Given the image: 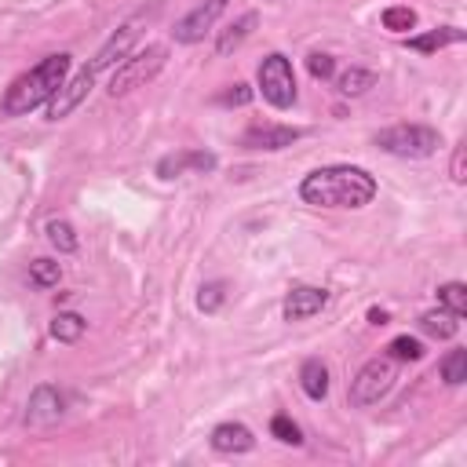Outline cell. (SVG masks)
I'll return each mask as SVG.
<instances>
[{
    "label": "cell",
    "instance_id": "1",
    "mask_svg": "<svg viewBox=\"0 0 467 467\" xmlns=\"http://www.w3.org/2000/svg\"><path fill=\"white\" fill-rule=\"evenodd\" d=\"M299 197L314 208H365L376 197V175L358 164H325L303 175Z\"/></svg>",
    "mask_w": 467,
    "mask_h": 467
},
{
    "label": "cell",
    "instance_id": "2",
    "mask_svg": "<svg viewBox=\"0 0 467 467\" xmlns=\"http://www.w3.org/2000/svg\"><path fill=\"white\" fill-rule=\"evenodd\" d=\"M69 62H73V58H69L66 51H58V55L40 58L29 73L15 77V80H11V88L4 91L0 113H4V117H26L29 109L47 106V102H51V95L66 84V77H69Z\"/></svg>",
    "mask_w": 467,
    "mask_h": 467
},
{
    "label": "cell",
    "instance_id": "3",
    "mask_svg": "<svg viewBox=\"0 0 467 467\" xmlns=\"http://www.w3.org/2000/svg\"><path fill=\"white\" fill-rule=\"evenodd\" d=\"M164 62H168V47H164V44H146L142 51L128 55L124 62H117V69H113L106 91H109L113 99H120V95H128V91H135V88H146V84L164 69Z\"/></svg>",
    "mask_w": 467,
    "mask_h": 467
},
{
    "label": "cell",
    "instance_id": "4",
    "mask_svg": "<svg viewBox=\"0 0 467 467\" xmlns=\"http://www.w3.org/2000/svg\"><path fill=\"white\" fill-rule=\"evenodd\" d=\"M376 146L390 157H409V161H423L431 153H438L441 146V135L438 128L431 124H394V128H383L376 135Z\"/></svg>",
    "mask_w": 467,
    "mask_h": 467
},
{
    "label": "cell",
    "instance_id": "5",
    "mask_svg": "<svg viewBox=\"0 0 467 467\" xmlns=\"http://www.w3.org/2000/svg\"><path fill=\"white\" fill-rule=\"evenodd\" d=\"M259 95L274 106V109H288L296 102V73H292V62L281 55V51H270L263 62H259Z\"/></svg>",
    "mask_w": 467,
    "mask_h": 467
},
{
    "label": "cell",
    "instance_id": "6",
    "mask_svg": "<svg viewBox=\"0 0 467 467\" xmlns=\"http://www.w3.org/2000/svg\"><path fill=\"white\" fill-rule=\"evenodd\" d=\"M394 387V361L390 358H372L358 368V376L350 379V405L354 409H365V405H376L387 390Z\"/></svg>",
    "mask_w": 467,
    "mask_h": 467
},
{
    "label": "cell",
    "instance_id": "7",
    "mask_svg": "<svg viewBox=\"0 0 467 467\" xmlns=\"http://www.w3.org/2000/svg\"><path fill=\"white\" fill-rule=\"evenodd\" d=\"M226 4H230V0H201L193 11H186V15L175 22V29H171L175 44H197V40H204V33L219 22V15L226 11Z\"/></svg>",
    "mask_w": 467,
    "mask_h": 467
},
{
    "label": "cell",
    "instance_id": "8",
    "mask_svg": "<svg viewBox=\"0 0 467 467\" xmlns=\"http://www.w3.org/2000/svg\"><path fill=\"white\" fill-rule=\"evenodd\" d=\"M95 69L91 66H84L80 73H73V77H66V84L51 95V102H47V120H62V117H69L84 99H88V91H91V84H95Z\"/></svg>",
    "mask_w": 467,
    "mask_h": 467
},
{
    "label": "cell",
    "instance_id": "9",
    "mask_svg": "<svg viewBox=\"0 0 467 467\" xmlns=\"http://www.w3.org/2000/svg\"><path fill=\"white\" fill-rule=\"evenodd\" d=\"M303 139V128H288V124H248L244 135H241V146L244 150H285L292 142Z\"/></svg>",
    "mask_w": 467,
    "mask_h": 467
},
{
    "label": "cell",
    "instance_id": "10",
    "mask_svg": "<svg viewBox=\"0 0 467 467\" xmlns=\"http://www.w3.org/2000/svg\"><path fill=\"white\" fill-rule=\"evenodd\" d=\"M328 306V288H317V285H296L285 303H281V317L285 321H306L314 314H321Z\"/></svg>",
    "mask_w": 467,
    "mask_h": 467
},
{
    "label": "cell",
    "instance_id": "11",
    "mask_svg": "<svg viewBox=\"0 0 467 467\" xmlns=\"http://www.w3.org/2000/svg\"><path fill=\"white\" fill-rule=\"evenodd\" d=\"M62 412H66V398H62L58 387H51V383L33 387L29 405H26V423L29 427H47V423L62 420Z\"/></svg>",
    "mask_w": 467,
    "mask_h": 467
},
{
    "label": "cell",
    "instance_id": "12",
    "mask_svg": "<svg viewBox=\"0 0 467 467\" xmlns=\"http://www.w3.org/2000/svg\"><path fill=\"white\" fill-rule=\"evenodd\" d=\"M215 153H208V150H179V153H168V157H161L157 161V175L161 179H179V175H186V171H197V175H204V171H215Z\"/></svg>",
    "mask_w": 467,
    "mask_h": 467
},
{
    "label": "cell",
    "instance_id": "13",
    "mask_svg": "<svg viewBox=\"0 0 467 467\" xmlns=\"http://www.w3.org/2000/svg\"><path fill=\"white\" fill-rule=\"evenodd\" d=\"M135 40H139V26L135 22H128V26H120L99 51H95V58L88 62L95 73H102V69H109V66H117V62H124L128 55H131V47H135Z\"/></svg>",
    "mask_w": 467,
    "mask_h": 467
},
{
    "label": "cell",
    "instance_id": "14",
    "mask_svg": "<svg viewBox=\"0 0 467 467\" xmlns=\"http://www.w3.org/2000/svg\"><path fill=\"white\" fill-rule=\"evenodd\" d=\"M208 441H212L215 452H226V456H241V452H252L255 449V434L244 423H234V420L212 427V438Z\"/></svg>",
    "mask_w": 467,
    "mask_h": 467
},
{
    "label": "cell",
    "instance_id": "15",
    "mask_svg": "<svg viewBox=\"0 0 467 467\" xmlns=\"http://www.w3.org/2000/svg\"><path fill=\"white\" fill-rule=\"evenodd\" d=\"M463 40H467V33H463L460 26H438V29H431V33L409 36L405 44H409L412 51H420V55H434V51H441V47H449V44H463Z\"/></svg>",
    "mask_w": 467,
    "mask_h": 467
},
{
    "label": "cell",
    "instance_id": "16",
    "mask_svg": "<svg viewBox=\"0 0 467 467\" xmlns=\"http://www.w3.org/2000/svg\"><path fill=\"white\" fill-rule=\"evenodd\" d=\"M299 387L310 401H325L328 398V365L321 358H306L299 365Z\"/></svg>",
    "mask_w": 467,
    "mask_h": 467
},
{
    "label": "cell",
    "instance_id": "17",
    "mask_svg": "<svg viewBox=\"0 0 467 467\" xmlns=\"http://www.w3.org/2000/svg\"><path fill=\"white\" fill-rule=\"evenodd\" d=\"M255 26H259V15H255V11H244L234 26H226V29L219 33V40H215V55H219V58H223V55H234V51L252 36Z\"/></svg>",
    "mask_w": 467,
    "mask_h": 467
},
{
    "label": "cell",
    "instance_id": "18",
    "mask_svg": "<svg viewBox=\"0 0 467 467\" xmlns=\"http://www.w3.org/2000/svg\"><path fill=\"white\" fill-rule=\"evenodd\" d=\"M416 325H420L423 336H434V339H452V336L460 332V317L449 314L445 306H438V310H423Z\"/></svg>",
    "mask_w": 467,
    "mask_h": 467
},
{
    "label": "cell",
    "instance_id": "19",
    "mask_svg": "<svg viewBox=\"0 0 467 467\" xmlns=\"http://www.w3.org/2000/svg\"><path fill=\"white\" fill-rule=\"evenodd\" d=\"M336 88H339V95L358 99V95H365L368 88H376V73H372V69H361V66H350L347 73L336 77Z\"/></svg>",
    "mask_w": 467,
    "mask_h": 467
},
{
    "label": "cell",
    "instance_id": "20",
    "mask_svg": "<svg viewBox=\"0 0 467 467\" xmlns=\"http://www.w3.org/2000/svg\"><path fill=\"white\" fill-rule=\"evenodd\" d=\"M44 234H47V241L58 248V255H73V252L80 248V237H77V230H73L69 219H47Z\"/></svg>",
    "mask_w": 467,
    "mask_h": 467
},
{
    "label": "cell",
    "instance_id": "21",
    "mask_svg": "<svg viewBox=\"0 0 467 467\" xmlns=\"http://www.w3.org/2000/svg\"><path fill=\"white\" fill-rule=\"evenodd\" d=\"M84 328H88V321H84L77 310H58L55 321H51V336H55L58 343H77V339L84 336Z\"/></svg>",
    "mask_w": 467,
    "mask_h": 467
},
{
    "label": "cell",
    "instance_id": "22",
    "mask_svg": "<svg viewBox=\"0 0 467 467\" xmlns=\"http://www.w3.org/2000/svg\"><path fill=\"white\" fill-rule=\"evenodd\" d=\"M438 376H441V383H449V387L467 383V350H463V347H452V350L438 361Z\"/></svg>",
    "mask_w": 467,
    "mask_h": 467
},
{
    "label": "cell",
    "instance_id": "23",
    "mask_svg": "<svg viewBox=\"0 0 467 467\" xmlns=\"http://www.w3.org/2000/svg\"><path fill=\"white\" fill-rule=\"evenodd\" d=\"M58 281H62V266H58L55 259L40 255V259L29 263V285H33V288H55Z\"/></svg>",
    "mask_w": 467,
    "mask_h": 467
},
{
    "label": "cell",
    "instance_id": "24",
    "mask_svg": "<svg viewBox=\"0 0 467 467\" xmlns=\"http://www.w3.org/2000/svg\"><path fill=\"white\" fill-rule=\"evenodd\" d=\"M438 306H445L449 314L463 317V314H467V285H463V281H445V285H438Z\"/></svg>",
    "mask_w": 467,
    "mask_h": 467
},
{
    "label": "cell",
    "instance_id": "25",
    "mask_svg": "<svg viewBox=\"0 0 467 467\" xmlns=\"http://www.w3.org/2000/svg\"><path fill=\"white\" fill-rule=\"evenodd\" d=\"M379 22H383V29H390V33H409V29H416V11L394 4V7H387V11L379 15Z\"/></svg>",
    "mask_w": 467,
    "mask_h": 467
},
{
    "label": "cell",
    "instance_id": "26",
    "mask_svg": "<svg viewBox=\"0 0 467 467\" xmlns=\"http://www.w3.org/2000/svg\"><path fill=\"white\" fill-rule=\"evenodd\" d=\"M226 303V285L223 281H208L197 288V310L201 314H219V306Z\"/></svg>",
    "mask_w": 467,
    "mask_h": 467
},
{
    "label": "cell",
    "instance_id": "27",
    "mask_svg": "<svg viewBox=\"0 0 467 467\" xmlns=\"http://www.w3.org/2000/svg\"><path fill=\"white\" fill-rule=\"evenodd\" d=\"M387 358L390 361H420L423 358V343L412 339V336H394L387 343Z\"/></svg>",
    "mask_w": 467,
    "mask_h": 467
},
{
    "label": "cell",
    "instance_id": "28",
    "mask_svg": "<svg viewBox=\"0 0 467 467\" xmlns=\"http://www.w3.org/2000/svg\"><path fill=\"white\" fill-rule=\"evenodd\" d=\"M270 434H274L281 445H303L299 423H292V416H285V412H277V416L270 420Z\"/></svg>",
    "mask_w": 467,
    "mask_h": 467
},
{
    "label": "cell",
    "instance_id": "29",
    "mask_svg": "<svg viewBox=\"0 0 467 467\" xmlns=\"http://www.w3.org/2000/svg\"><path fill=\"white\" fill-rule=\"evenodd\" d=\"M306 69H310L314 80H332L336 77V58L325 55V51H310L306 55Z\"/></svg>",
    "mask_w": 467,
    "mask_h": 467
},
{
    "label": "cell",
    "instance_id": "30",
    "mask_svg": "<svg viewBox=\"0 0 467 467\" xmlns=\"http://www.w3.org/2000/svg\"><path fill=\"white\" fill-rule=\"evenodd\" d=\"M252 99H255V91H252L248 84H241V80H237V84H230L226 91H219V95H215V102H219V106H248Z\"/></svg>",
    "mask_w": 467,
    "mask_h": 467
},
{
    "label": "cell",
    "instance_id": "31",
    "mask_svg": "<svg viewBox=\"0 0 467 467\" xmlns=\"http://www.w3.org/2000/svg\"><path fill=\"white\" fill-rule=\"evenodd\" d=\"M449 175H452V182H463V179H467V171H463V142H460V146H452V161H449Z\"/></svg>",
    "mask_w": 467,
    "mask_h": 467
},
{
    "label": "cell",
    "instance_id": "32",
    "mask_svg": "<svg viewBox=\"0 0 467 467\" xmlns=\"http://www.w3.org/2000/svg\"><path fill=\"white\" fill-rule=\"evenodd\" d=\"M368 321H372V325H387V321H390V314H387V310H379V306H372V310H368Z\"/></svg>",
    "mask_w": 467,
    "mask_h": 467
}]
</instances>
